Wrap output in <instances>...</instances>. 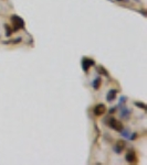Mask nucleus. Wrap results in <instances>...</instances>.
<instances>
[{
	"label": "nucleus",
	"instance_id": "10",
	"mask_svg": "<svg viewBox=\"0 0 147 165\" xmlns=\"http://www.w3.org/2000/svg\"><path fill=\"white\" fill-rule=\"evenodd\" d=\"M135 105L136 106H138V107H141V108H143V109H146V106H145L144 104H141V102H135Z\"/></svg>",
	"mask_w": 147,
	"mask_h": 165
},
{
	"label": "nucleus",
	"instance_id": "6",
	"mask_svg": "<svg viewBox=\"0 0 147 165\" xmlns=\"http://www.w3.org/2000/svg\"><path fill=\"white\" fill-rule=\"evenodd\" d=\"M116 94H117V91L115 90V89L108 91V94H107V101H112V100H114V99H115V97H116Z\"/></svg>",
	"mask_w": 147,
	"mask_h": 165
},
{
	"label": "nucleus",
	"instance_id": "7",
	"mask_svg": "<svg viewBox=\"0 0 147 165\" xmlns=\"http://www.w3.org/2000/svg\"><path fill=\"white\" fill-rule=\"evenodd\" d=\"M124 148H125V143L123 142V141H121V142L117 143V145H116V148H115V150H116L117 153H119V152L122 151Z\"/></svg>",
	"mask_w": 147,
	"mask_h": 165
},
{
	"label": "nucleus",
	"instance_id": "2",
	"mask_svg": "<svg viewBox=\"0 0 147 165\" xmlns=\"http://www.w3.org/2000/svg\"><path fill=\"white\" fill-rule=\"evenodd\" d=\"M108 124H110V127H111L112 129L116 130V131H122L123 130V124L121 121L116 120L115 118H111L110 119V121H108Z\"/></svg>",
	"mask_w": 147,
	"mask_h": 165
},
{
	"label": "nucleus",
	"instance_id": "4",
	"mask_svg": "<svg viewBox=\"0 0 147 165\" xmlns=\"http://www.w3.org/2000/svg\"><path fill=\"white\" fill-rule=\"evenodd\" d=\"M105 110H106V108H105V106H104V105H103V104H99V105H96V106L94 107L93 112H94L95 116L100 117V116H102L103 113L105 112Z\"/></svg>",
	"mask_w": 147,
	"mask_h": 165
},
{
	"label": "nucleus",
	"instance_id": "8",
	"mask_svg": "<svg viewBox=\"0 0 147 165\" xmlns=\"http://www.w3.org/2000/svg\"><path fill=\"white\" fill-rule=\"evenodd\" d=\"M100 84H101V79L100 78H96L95 82H93V87H94L95 89H97V88L100 87Z\"/></svg>",
	"mask_w": 147,
	"mask_h": 165
},
{
	"label": "nucleus",
	"instance_id": "3",
	"mask_svg": "<svg viewBox=\"0 0 147 165\" xmlns=\"http://www.w3.org/2000/svg\"><path fill=\"white\" fill-rule=\"evenodd\" d=\"M95 65V62L93 60H91V58L89 57H85L83 58V61H82V66H83V69L85 72L89 71V68L91 67V66Z\"/></svg>",
	"mask_w": 147,
	"mask_h": 165
},
{
	"label": "nucleus",
	"instance_id": "5",
	"mask_svg": "<svg viewBox=\"0 0 147 165\" xmlns=\"http://www.w3.org/2000/svg\"><path fill=\"white\" fill-rule=\"evenodd\" d=\"M126 161H127L128 163H135L136 161H137V157H136V153L133 151H130L127 153V155H126Z\"/></svg>",
	"mask_w": 147,
	"mask_h": 165
},
{
	"label": "nucleus",
	"instance_id": "1",
	"mask_svg": "<svg viewBox=\"0 0 147 165\" xmlns=\"http://www.w3.org/2000/svg\"><path fill=\"white\" fill-rule=\"evenodd\" d=\"M11 21H12V23H14V30H12V31H18L19 29H22V28H25V21H23L20 16H11Z\"/></svg>",
	"mask_w": 147,
	"mask_h": 165
},
{
	"label": "nucleus",
	"instance_id": "11",
	"mask_svg": "<svg viewBox=\"0 0 147 165\" xmlns=\"http://www.w3.org/2000/svg\"><path fill=\"white\" fill-rule=\"evenodd\" d=\"M118 1H121V0H118Z\"/></svg>",
	"mask_w": 147,
	"mask_h": 165
},
{
	"label": "nucleus",
	"instance_id": "9",
	"mask_svg": "<svg viewBox=\"0 0 147 165\" xmlns=\"http://www.w3.org/2000/svg\"><path fill=\"white\" fill-rule=\"evenodd\" d=\"M97 71L100 72L101 74H103V75H105V76H108V74H107V72L105 71V69L104 68H102V67H99V68H97Z\"/></svg>",
	"mask_w": 147,
	"mask_h": 165
}]
</instances>
